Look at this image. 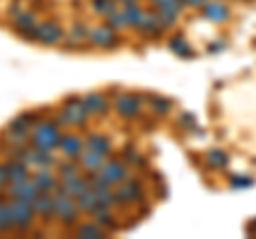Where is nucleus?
<instances>
[{"label": "nucleus", "mask_w": 256, "mask_h": 239, "mask_svg": "<svg viewBox=\"0 0 256 239\" xmlns=\"http://www.w3.org/2000/svg\"><path fill=\"white\" fill-rule=\"evenodd\" d=\"M41 122L38 111H26V114L15 116L2 132V143L6 148H20L30 143V132L32 128Z\"/></svg>", "instance_id": "nucleus-1"}, {"label": "nucleus", "mask_w": 256, "mask_h": 239, "mask_svg": "<svg viewBox=\"0 0 256 239\" xmlns=\"http://www.w3.org/2000/svg\"><path fill=\"white\" fill-rule=\"evenodd\" d=\"M62 126L56 120H41L30 132V143L38 150H47V152H56L58 143L62 139Z\"/></svg>", "instance_id": "nucleus-2"}, {"label": "nucleus", "mask_w": 256, "mask_h": 239, "mask_svg": "<svg viewBox=\"0 0 256 239\" xmlns=\"http://www.w3.org/2000/svg\"><path fill=\"white\" fill-rule=\"evenodd\" d=\"M54 201H56V210H54V218L60 222L62 226L73 228L79 224V218H82V212L77 207V198L66 194L64 190H56L54 192Z\"/></svg>", "instance_id": "nucleus-3"}, {"label": "nucleus", "mask_w": 256, "mask_h": 239, "mask_svg": "<svg viewBox=\"0 0 256 239\" xmlns=\"http://www.w3.org/2000/svg\"><path fill=\"white\" fill-rule=\"evenodd\" d=\"M56 122L62 128H82V126L90 122V114L86 111L82 98H68L58 111V116H56Z\"/></svg>", "instance_id": "nucleus-4"}, {"label": "nucleus", "mask_w": 256, "mask_h": 239, "mask_svg": "<svg viewBox=\"0 0 256 239\" xmlns=\"http://www.w3.org/2000/svg\"><path fill=\"white\" fill-rule=\"evenodd\" d=\"M114 192H116L118 207H128V205L139 203L143 198V194H146V184H143L141 178H137V175L130 173L122 184L114 186Z\"/></svg>", "instance_id": "nucleus-5"}, {"label": "nucleus", "mask_w": 256, "mask_h": 239, "mask_svg": "<svg viewBox=\"0 0 256 239\" xmlns=\"http://www.w3.org/2000/svg\"><path fill=\"white\" fill-rule=\"evenodd\" d=\"M146 96L134 92H118L114 98H111V107L118 111V116L122 120H137L141 116V107Z\"/></svg>", "instance_id": "nucleus-6"}, {"label": "nucleus", "mask_w": 256, "mask_h": 239, "mask_svg": "<svg viewBox=\"0 0 256 239\" xmlns=\"http://www.w3.org/2000/svg\"><path fill=\"white\" fill-rule=\"evenodd\" d=\"M9 207H11V218H13V230H18V233L30 230L36 220L34 203L20 201V198H9Z\"/></svg>", "instance_id": "nucleus-7"}, {"label": "nucleus", "mask_w": 256, "mask_h": 239, "mask_svg": "<svg viewBox=\"0 0 256 239\" xmlns=\"http://www.w3.org/2000/svg\"><path fill=\"white\" fill-rule=\"evenodd\" d=\"M122 43L120 38V30L111 28L109 24H98V26L90 28V45L98 47V50H116Z\"/></svg>", "instance_id": "nucleus-8"}, {"label": "nucleus", "mask_w": 256, "mask_h": 239, "mask_svg": "<svg viewBox=\"0 0 256 239\" xmlns=\"http://www.w3.org/2000/svg\"><path fill=\"white\" fill-rule=\"evenodd\" d=\"M130 173H132V169L122 160V158H107L105 164H102V169L98 171L100 178L105 180L107 184H111V186L122 184V182H124Z\"/></svg>", "instance_id": "nucleus-9"}, {"label": "nucleus", "mask_w": 256, "mask_h": 239, "mask_svg": "<svg viewBox=\"0 0 256 239\" xmlns=\"http://www.w3.org/2000/svg\"><path fill=\"white\" fill-rule=\"evenodd\" d=\"M66 36V30L62 28V24H58L56 20H45L38 22L36 26V43L43 45H60Z\"/></svg>", "instance_id": "nucleus-10"}, {"label": "nucleus", "mask_w": 256, "mask_h": 239, "mask_svg": "<svg viewBox=\"0 0 256 239\" xmlns=\"http://www.w3.org/2000/svg\"><path fill=\"white\" fill-rule=\"evenodd\" d=\"M86 150V139L82 134H75V132H64L62 139L58 143V150L62 158H70V160H79V156L84 154Z\"/></svg>", "instance_id": "nucleus-11"}, {"label": "nucleus", "mask_w": 256, "mask_h": 239, "mask_svg": "<svg viewBox=\"0 0 256 239\" xmlns=\"http://www.w3.org/2000/svg\"><path fill=\"white\" fill-rule=\"evenodd\" d=\"M201 15H203V20H207L210 24L222 26V24H226L230 20V9L224 0H207L201 6Z\"/></svg>", "instance_id": "nucleus-12"}, {"label": "nucleus", "mask_w": 256, "mask_h": 239, "mask_svg": "<svg viewBox=\"0 0 256 239\" xmlns=\"http://www.w3.org/2000/svg\"><path fill=\"white\" fill-rule=\"evenodd\" d=\"M156 9V15H158V20L160 24H162V28H173L175 24L180 22L182 18V13H184V2L182 0H171V2H166V4H160V6H154Z\"/></svg>", "instance_id": "nucleus-13"}, {"label": "nucleus", "mask_w": 256, "mask_h": 239, "mask_svg": "<svg viewBox=\"0 0 256 239\" xmlns=\"http://www.w3.org/2000/svg\"><path fill=\"white\" fill-rule=\"evenodd\" d=\"M82 102L86 111L90 114V118H98V116H107L111 111V100L109 96H105L102 92H88L82 96Z\"/></svg>", "instance_id": "nucleus-14"}, {"label": "nucleus", "mask_w": 256, "mask_h": 239, "mask_svg": "<svg viewBox=\"0 0 256 239\" xmlns=\"http://www.w3.org/2000/svg\"><path fill=\"white\" fill-rule=\"evenodd\" d=\"M13 26L15 30L28 41H36V26H38V20H36V13L34 11H28L24 9L18 18H13Z\"/></svg>", "instance_id": "nucleus-15"}, {"label": "nucleus", "mask_w": 256, "mask_h": 239, "mask_svg": "<svg viewBox=\"0 0 256 239\" xmlns=\"http://www.w3.org/2000/svg\"><path fill=\"white\" fill-rule=\"evenodd\" d=\"M4 194L9 198H20V201L34 203L36 196L41 192H38V188L34 186V182H32V178H30L26 182H20V184H9V186H6V190H4Z\"/></svg>", "instance_id": "nucleus-16"}, {"label": "nucleus", "mask_w": 256, "mask_h": 239, "mask_svg": "<svg viewBox=\"0 0 256 239\" xmlns=\"http://www.w3.org/2000/svg\"><path fill=\"white\" fill-rule=\"evenodd\" d=\"M32 182L38 188V192H50L54 194L60 188V178L52 169H34L32 171Z\"/></svg>", "instance_id": "nucleus-17"}, {"label": "nucleus", "mask_w": 256, "mask_h": 239, "mask_svg": "<svg viewBox=\"0 0 256 239\" xmlns=\"http://www.w3.org/2000/svg\"><path fill=\"white\" fill-rule=\"evenodd\" d=\"M2 164H4L9 184H20V182H26V180L32 178V166L18 160V158H9V160H4Z\"/></svg>", "instance_id": "nucleus-18"}, {"label": "nucleus", "mask_w": 256, "mask_h": 239, "mask_svg": "<svg viewBox=\"0 0 256 239\" xmlns=\"http://www.w3.org/2000/svg\"><path fill=\"white\" fill-rule=\"evenodd\" d=\"M88 188H92V186H90V180H88V175L84 171L77 173V175H70V178L60 180V190H64L66 194L75 196V198L79 194H84Z\"/></svg>", "instance_id": "nucleus-19"}, {"label": "nucleus", "mask_w": 256, "mask_h": 239, "mask_svg": "<svg viewBox=\"0 0 256 239\" xmlns=\"http://www.w3.org/2000/svg\"><path fill=\"white\" fill-rule=\"evenodd\" d=\"M137 30H139L141 34H146L148 38H158V36H162L164 28H162V24H160V20H158L156 9L143 13V18H141V22H139Z\"/></svg>", "instance_id": "nucleus-20"}, {"label": "nucleus", "mask_w": 256, "mask_h": 239, "mask_svg": "<svg viewBox=\"0 0 256 239\" xmlns=\"http://www.w3.org/2000/svg\"><path fill=\"white\" fill-rule=\"evenodd\" d=\"M62 43H66L68 47H84V45H88L90 43V28H88L84 22H75L73 26H70L68 34L64 36Z\"/></svg>", "instance_id": "nucleus-21"}, {"label": "nucleus", "mask_w": 256, "mask_h": 239, "mask_svg": "<svg viewBox=\"0 0 256 239\" xmlns=\"http://www.w3.org/2000/svg\"><path fill=\"white\" fill-rule=\"evenodd\" d=\"M86 150H92V152H98L102 156H111V152H114V143H111V139L107 137V134H100V132H92L86 137Z\"/></svg>", "instance_id": "nucleus-22"}, {"label": "nucleus", "mask_w": 256, "mask_h": 239, "mask_svg": "<svg viewBox=\"0 0 256 239\" xmlns=\"http://www.w3.org/2000/svg\"><path fill=\"white\" fill-rule=\"evenodd\" d=\"M107 156H102L98 152H92V150H84V154L79 156V166H82L84 173H98L105 164Z\"/></svg>", "instance_id": "nucleus-23"}, {"label": "nucleus", "mask_w": 256, "mask_h": 239, "mask_svg": "<svg viewBox=\"0 0 256 239\" xmlns=\"http://www.w3.org/2000/svg\"><path fill=\"white\" fill-rule=\"evenodd\" d=\"M34 210H36V216L43 218V220H54V210H56V201H54V194L50 192H41L34 201Z\"/></svg>", "instance_id": "nucleus-24"}, {"label": "nucleus", "mask_w": 256, "mask_h": 239, "mask_svg": "<svg viewBox=\"0 0 256 239\" xmlns=\"http://www.w3.org/2000/svg\"><path fill=\"white\" fill-rule=\"evenodd\" d=\"M73 235L82 239H98V237H105L107 230L96 224L94 220H90V222H79L77 226H73Z\"/></svg>", "instance_id": "nucleus-25"}, {"label": "nucleus", "mask_w": 256, "mask_h": 239, "mask_svg": "<svg viewBox=\"0 0 256 239\" xmlns=\"http://www.w3.org/2000/svg\"><path fill=\"white\" fill-rule=\"evenodd\" d=\"M169 50H171L175 56L184 58V60H190V58H194V56H196V52L192 50V45H190L182 34H175V36L169 38Z\"/></svg>", "instance_id": "nucleus-26"}, {"label": "nucleus", "mask_w": 256, "mask_h": 239, "mask_svg": "<svg viewBox=\"0 0 256 239\" xmlns=\"http://www.w3.org/2000/svg\"><path fill=\"white\" fill-rule=\"evenodd\" d=\"M92 220L96 222L98 226H102L105 230H118V226H116V214H114V210L111 207H100V210H94L92 214Z\"/></svg>", "instance_id": "nucleus-27"}, {"label": "nucleus", "mask_w": 256, "mask_h": 239, "mask_svg": "<svg viewBox=\"0 0 256 239\" xmlns=\"http://www.w3.org/2000/svg\"><path fill=\"white\" fill-rule=\"evenodd\" d=\"M148 105H150V111H152V114H154L156 118L169 116L171 109H173V102H171L169 98H164V96H158V94H150Z\"/></svg>", "instance_id": "nucleus-28"}, {"label": "nucleus", "mask_w": 256, "mask_h": 239, "mask_svg": "<svg viewBox=\"0 0 256 239\" xmlns=\"http://www.w3.org/2000/svg\"><path fill=\"white\" fill-rule=\"evenodd\" d=\"M122 13H124V20H126V28H134V30H137V26H139V22L143 18V13H146V9L141 6V2H134V4L122 6Z\"/></svg>", "instance_id": "nucleus-29"}, {"label": "nucleus", "mask_w": 256, "mask_h": 239, "mask_svg": "<svg viewBox=\"0 0 256 239\" xmlns=\"http://www.w3.org/2000/svg\"><path fill=\"white\" fill-rule=\"evenodd\" d=\"M9 230H13L9 196H6L4 192H0V233H9Z\"/></svg>", "instance_id": "nucleus-30"}, {"label": "nucleus", "mask_w": 256, "mask_h": 239, "mask_svg": "<svg viewBox=\"0 0 256 239\" xmlns=\"http://www.w3.org/2000/svg\"><path fill=\"white\" fill-rule=\"evenodd\" d=\"M205 160H207V164L214 166V169H218V171L226 169V166L230 164L228 154L222 152V150H210V152H207V156H205Z\"/></svg>", "instance_id": "nucleus-31"}, {"label": "nucleus", "mask_w": 256, "mask_h": 239, "mask_svg": "<svg viewBox=\"0 0 256 239\" xmlns=\"http://www.w3.org/2000/svg\"><path fill=\"white\" fill-rule=\"evenodd\" d=\"M77 207H79V212L88 214V216H90V214L96 210V192L92 188H88L84 194L77 196Z\"/></svg>", "instance_id": "nucleus-32"}, {"label": "nucleus", "mask_w": 256, "mask_h": 239, "mask_svg": "<svg viewBox=\"0 0 256 239\" xmlns=\"http://www.w3.org/2000/svg\"><path fill=\"white\" fill-rule=\"evenodd\" d=\"M122 160L130 166V169H139V166L146 164V158H143V154L139 152V150H134V148H124Z\"/></svg>", "instance_id": "nucleus-33"}, {"label": "nucleus", "mask_w": 256, "mask_h": 239, "mask_svg": "<svg viewBox=\"0 0 256 239\" xmlns=\"http://www.w3.org/2000/svg\"><path fill=\"white\" fill-rule=\"evenodd\" d=\"M90 6L96 15L105 18V15H109L111 11H116L120 4H118V0H90Z\"/></svg>", "instance_id": "nucleus-34"}, {"label": "nucleus", "mask_w": 256, "mask_h": 239, "mask_svg": "<svg viewBox=\"0 0 256 239\" xmlns=\"http://www.w3.org/2000/svg\"><path fill=\"white\" fill-rule=\"evenodd\" d=\"M105 24H109L111 28H116V30H124L126 28V20H124V13H122V6H118L116 11H111L109 15H105Z\"/></svg>", "instance_id": "nucleus-35"}, {"label": "nucleus", "mask_w": 256, "mask_h": 239, "mask_svg": "<svg viewBox=\"0 0 256 239\" xmlns=\"http://www.w3.org/2000/svg\"><path fill=\"white\" fill-rule=\"evenodd\" d=\"M178 126L186 132H194L196 130V118L192 116L190 111H184V114H180V118H178Z\"/></svg>", "instance_id": "nucleus-36"}, {"label": "nucleus", "mask_w": 256, "mask_h": 239, "mask_svg": "<svg viewBox=\"0 0 256 239\" xmlns=\"http://www.w3.org/2000/svg\"><path fill=\"white\" fill-rule=\"evenodd\" d=\"M228 186H233L237 190H244V188L254 186V180L248 178V175H230V178H228Z\"/></svg>", "instance_id": "nucleus-37"}, {"label": "nucleus", "mask_w": 256, "mask_h": 239, "mask_svg": "<svg viewBox=\"0 0 256 239\" xmlns=\"http://www.w3.org/2000/svg\"><path fill=\"white\" fill-rule=\"evenodd\" d=\"M6 186H9V180H6V171H4V164L0 162V192H4Z\"/></svg>", "instance_id": "nucleus-38"}, {"label": "nucleus", "mask_w": 256, "mask_h": 239, "mask_svg": "<svg viewBox=\"0 0 256 239\" xmlns=\"http://www.w3.org/2000/svg\"><path fill=\"white\" fill-rule=\"evenodd\" d=\"M184 2V6L186 9H201V6L207 2V0H182Z\"/></svg>", "instance_id": "nucleus-39"}, {"label": "nucleus", "mask_w": 256, "mask_h": 239, "mask_svg": "<svg viewBox=\"0 0 256 239\" xmlns=\"http://www.w3.org/2000/svg\"><path fill=\"white\" fill-rule=\"evenodd\" d=\"M224 47H226V41H214V43H210V50L212 52H222Z\"/></svg>", "instance_id": "nucleus-40"}, {"label": "nucleus", "mask_w": 256, "mask_h": 239, "mask_svg": "<svg viewBox=\"0 0 256 239\" xmlns=\"http://www.w3.org/2000/svg\"><path fill=\"white\" fill-rule=\"evenodd\" d=\"M134 2H141V0H118L120 6H126V4H134Z\"/></svg>", "instance_id": "nucleus-41"}, {"label": "nucleus", "mask_w": 256, "mask_h": 239, "mask_svg": "<svg viewBox=\"0 0 256 239\" xmlns=\"http://www.w3.org/2000/svg\"><path fill=\"white\" fill-rule=\"evenodd\" d=\"M150 2L154 4V6H160V4H166V2H171V0H150Z\"/></svg>", "instance_id": "nucleus-42"}, {"label": "nucleus", "mask_w": 256, "mask_h": 239, "mask_svg": "<svg viewBox=\"0 0 256 239\" xmlns=\"http://www.w3.org/2000/svg\"><path fill=\"white\" fill-rule=\"evenodd\" d=\"M252 2H256V0H252Z\"/></svg>", "instance_id": "nucleus-43"}]
</instances>
